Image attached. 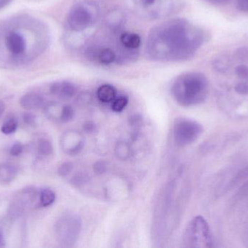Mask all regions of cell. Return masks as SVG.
<instances>
[{
  "label": "cell",
  "mask_w": 248,
  "mask_h": 248,
  "mask_svg": "<svg viewBox=\"0 0 248 248\" xmlns=\"http://www.w3.org/2000/svg\"><path fill=\"white\" fill-rule=\"evenodd\" d=\"M199 26L184 18H173L154 26L149 32L145 53L153 61L182 62L191 59L205 42Z\"/></svg>",
  "instance_id": "1"
},
{
  "label": "cell",
  "mask_w": 248,
  "mask_h": 248,
  "mask_svg": "<svg viewBox=\"0 0 248 248\" xmlns=\"http://www.w3.org/2000/svg\"><path fill=\"white\" fill-rule=\"evenodd\" d=\"M49 33L40 20L20 16L0 26V63L8 66L26 65L47 48Z\"/></svg>",
  "instance_id": "2"
},
{
  "label": "cell",
  "mask_w": 248,
  "mask_h": 248,
  "mask_svg": "<svg viewBox=\"0 0 248 248\" xmlns=\"http://www.w3.org/2000/svg\"><path fill=\"white\" fill-rule=\"evenodd\" d=\"M208 90L206 77L202 73L191 71L176 77L172 84L170 93L178 104L190 107L205 101Z\"/></svg>",
  "instance_id": "3"
},
{
  "label": "cell",
  "mask_w": 248,
  "mask_h": 248,
  "mask_svg": "<svg viewBox=\"0 0 248 248\" xmlns=\"http://www.w3.org/2000/svg\"><path fill=\"white\" fill-rule=\"evenodd\" d=\"M100 14V7L95 2L79 1L68 11L65 17V26L72 33L84 32L97 23Z\"/></svg>",
  "instance_id": "4"
},
{
  "label": "cell",
  "mask_w": 248,
  "mask_h": 248,
  "mask_svg": "<svg viewBox=\"0 0 248 248\" xmlns=\"http://www.w3.org/2000/svg\"><path fill=\"white\" fill-rule=\"evenodd\" d=\"M134 13L148 20L164 18L179 13L183 7L182 0H129Z\"/></svg>",
  "instance_id": "5"
},
{
  "label": "cell",
  "mask_w": 248,
  "mask_h": 248,
  "mask_svg": "<svg viewBox=\"0 0 248 248\" xmlns=\"http://www.w3.org/2000/svg\"><path fill=\"white\" fill-rule=\"evenodd\" d=\"M183 244L185 248L212 247L211 230L203 217L198 215L189 223L184 233Z\"/></svg>",
  "instance_id": "6"
},
{
  "label": "cell",
  "mask_w": 248,
  "mask_h": 248,
  "mask_svg": "<svg viewBox=\"0 0 248 248\" xmlns=\"http://www.w3.org/2000/svg\"><path fill=\"white\" fill-rule=\"evenodd\" d=\"M82 221L79 215L73 213L64 214L57 221L56 234L58 241L64 247H72L81 233Z\"/></svg>",
  "instance_id": "7"
},
{
  "label": "cell",
  "mask_w": 248,
  "mask_h": 248,
  "mask_svg": "<svg viewBox=\"0 0 248 248\" xmlns=\"http://www.w3.org/2000/svg\"><path fill=\"white\" fill-rule=\"evenodd\" d=\"M203 132V128L196 121L185 117L176 119L173 124V138L178 147H186L195 142Z\"/></svg>",
  "instance_id": "8"
},
{
  "label": "cell",
  "mask_w": 248,
  "mask_h": 248,
  "mask_svg": "<svg viewBox=\"0 0 248 248\" xmlns=\"http://www.w3.org/2000/svg\"><path fill=\"white\" fill-rule=\"evenodd\" d=\"M84 145V138L77 131H68L61 139V147L64 152L69 155H75L82 150Z\"/></svg>",
  "instance_id": "9"
},
{
  "label": "cell",
  "mask_w": 248,
  "mask_h": 248,
  "mask_svg": "<svg viewBox=\"0 0 248 248\" xmlns=\"http://www.w3.org/2000/svg\"><path fill=\"white\" fill-rule=\"evenodd\" d=\"M77 88L74 83L68 81L55 82L49 86V93L62 100H68L75 96Z\"/></svg>",
  "instance_id": "10"
},
{
  "label": "cell",
  "mask_w": 248,
  "mask_h": 248,
  "mask_svg": "<svg viewBox=\"0 0 248 248\" xmlns=\"http://www.w3.org/2000/svg\"><path fill=\"white\" fill-rule=\"evenodd\" d=\"M20 102L22 107L24 109H36L43 105L44 99L39 93L31 92L22 96Z\"/></svg>",
  "instance_id": "11"
},
{
  "label": "cell",
  "mask_w": 248,
  "mask_h": 248,
  "mask_svg": "<svg viewBox=\"0 0 248 248\" xmlns=\"http://www.w3.org/2000/svg\"><path fill=\"white\" fill-rule=\"evenodd\" d=\"M97 99L105 103H112L117 96L116 89L111 84H104L97 90Z\"/></svg>",
  "instance_id": "12"
},
{
  "label": "cell",
  "mask_w": 248,
  "mask_h": 248,
  "mask_svg": "<svg viewBox=\"0 0 248 248\" xmlns=\"http://www.w3.org/2000/svg\"><path fill=\"white\" fill-rule=\"evenodd\" d=\"M17 169L11 164L0 165V181L4 183L12 182L17 176Z\"/></svg>",
  "instance_id": "13"
},
{
  "label": "cell",
  "mask_w": 248,
  "mask_h": 248,
  "mask_svg": "<svg viewBox=\"0 0 248 248\" xmlns=\"http://www.w3.org/2000/svg\"><path fill=\"white\" fill-rule=\"evenodd\" d=\"M56 199V195L53 191L49 189H45L42 190L39 196V201L42 207H49L55 202Z\"/></svg>",
  "instance_id": "14"
},
{
  "label": "cell",
  "mask_w": 248,
  "mask_h": 248,
  "mask_svg": "<svg viewBox=\"0 0 248 248\" xmlns=\"http://www.w3.org/2000/svg\"><path fill=\"white\" fill-rule=\"evenodd\" d=\"M115 153L119 160H126L131 156V148L127 143L122 141L116 144Z\"/></svg>",
  "instance_id": "15"
},
{
  "label": "cell",
  "mask_w": 248,
  "mask_h": 248,
  "mask_svg": "<svg viewBox=\"0 0 248 248\" xmlns=\"http://www.w3.org/2000/svg\"><path fill=\"white\" fill-rule=\"evenodd\" d=\"M38 152L43 157H47L53 153V147L47 139H41L38 144Z\"/></svg>",
  "instance_id": "16"
},
{
  "label": "cell",
  "mask_w": 248,
  "mask_h": 248,
  "mask_svg": "<svg viewBox=\"0 0 248 248\" xmlns=\"http://www.w3.org/2000/svg\"><path fill=\"white\" fill-rule=\"evenodd\" d=\"M75 116V112L74 109L69 105L62 106L61 108V114H60L59 120L61 122L66 123L74 119Z\"/></svg>",
  "instance_id": "17"
},
{
  "label": "cell",
  "mask_w": 248,
  "mask_h": 248,
  "mask_svg": "<svg viewBox=\"0 0 248 248\" xmlns=\"http://www.w3.org/2000/svg\"><path fill=\"white\" fill-rule=\"evenodd\" d=\"M17 128V121L15 118H10L4 122L1 128L2 133L5 135H10L14 133Z\"/></svg>",
  "instance_id": "18"
},
{
  "label": "cell",
  "mask_w": 248,
  "mask_h": 248,
  "mask_svg": "<svg viewBox=\"0 0 248 248\" xmlns=\"http://www.w3.org/2000/svg\"><path fill=\"white\" fill-rule=\"evenodd\" d=\"M128 103V99L125 96H120L116 98L113 102H112V109L115 112H122L126 107Z\"/></svg>",
  "instance_id": "19"
},
{
  "label": "cell",
  "mask_w": 248,
  "mask_h": 248,
  "mask_svg": "<svg viewBox=\"0 0 248 248\" xmlns=\"http://www.w3.org/2000/svg\"><path fill=\"white\" fill-rule=\"evenodd\" d=\"M73 169V164L71 163H65L60 166L58 169V173L60 176H66L71 173Z\"/></svg>",
  "instance_id": "20"
},
{
  "label": "cell",
  "mask_w": 248,
  "mask_h": 248,
  "mask_svg": "<svg viewBox=\"0 0 248 248\" xmlns=\"http://www.w3.org/2000/svg\"><path fill=\"white\" fill-rule=\"evenodd\" d=\"M106 170H107V165H106V163L105 162L98 161L94 164V171L96 174H104Z\"/></svg>",
  "instance_id": "21"
},
{
  "label": "cell",
  "mask_w": 248,
  "mask_h": 248,
  "mask_svg": "<svg viewBox=\"0 0 248 248\" xmlns=\"http://www.w3.org/2000/svg\"><path fill=\"white\" fill-rule=\"evenodd\" d=\"M23 147L20 143H15L10 149V153L13 157H17L23 152Z\"/></svg>",
  "instance_id": "22"
},
{
  "label": "cell",
  "mask_w": 248,
  "mask_h": 248,
  "mask_svg": "<svg viewBox=\"0 0 248 248\" xmlns=\"http://www.w3.org/2000/svg\"><path fill=\"white\" fill-rule=\"evenodd\" d=\"M235 90L240 94L247 95L248 94V84L245 83H239L236 86Z\"/></svg>",
  "instance_id": "23"
},
{
  "label": "cell",
  "mask_w": 248,
  "mask_h": 248,
  "mask_svg": "<svg viewBox=\"0 0 248 248\" xmlns=\"http://www.w3.org/2000/svg\"><path fill=\"white\" fill-rule=\"evenodd\" d=\"M23 120L28 125H33L36 122L35 116L32 114L26 113L23 115Z\"/></svg>",
  "instance_id": "24"
},
{
  "label": "cell",
  "mask_w": 248,
  "mask_h": 248,
  "mask_svg": "<svg viewBox=\"0 0 248 248\" xmlns=\"http://www.w3.org/2000/svg\"><path fill=\"white\" fill-rule=\"evenodd\" d=\"M237 74L241 77H246L248 76V68L246 66H239L236 68Z\"/></svg>",
  "instance_id": "25"
},
{
  "label": "cell",
  "mask_w": 248,
  "mask_h": 248,
  "mask_svg": "<svg viewBox=\"0 0 248 248\" xmlns=\"http://www.w3.org/2000/svg\"><path fill=\"white\" fill-rule=\"evenodd\" d=\"M237 7L241 11L248 13V0H237Z\"/></svg>",
  "instance_id": "26"
},
{
  "label": "cell",
  "mask_w": 248,
  "mask_h": 248,
  "mask_svg": "<svg viewBox=\"0 0 248 248\" xmlns=\"http://www.w3.org/2000/svg\"><path fill=\"white\" fill-rule=\"evenodd\" d=\"M95 125L93 122H88L84 125V128L87 132H94L95 130Z\"/></svg>",
  "instance_id": "27"
},
{
  "label": "cell",
  "mask_w": 248,
  "mask_h": 248,
  "mask_svg": "<svg viewBox=\"0 0 248 248\" xmlns=\"http://www.w3.org/2000/svg\"><path fill=\"white\" fill-rule=\"evenodd\" d=\"M211 4H216V5H223V4H227L231 0H206Z\"/></svg>",
  "instance_id": "28"
},
{
  "label": "cell",
  "mask_w": 248,
  "mask_h": 248,
  "mask_svg": "<svg viewBox=\"0 0 248 248\" xmlns=\"http://www.w3.org/2000/svg\"><path fill=\"white\" fill-rule=\"evenodd\" d=\"M11 1L12 0H0V10L7 7Z\"/></svg>",
  "instance_id": "29"
},
{
  "label": "cell",
  "mask_w": 248,
  "mask_h": 248,
  "mask_svg": "<svg viewBox=\"0 0 248 248\" xmlns=\"http://www.w3.org/2000/svg\"><path fill=\"white\" fill-rule=\"evenodd\" d=\"M4 111H5V104L2 100H0V118L2 116Z\"/></svg>",
  "instance_id": "30"
},
{
  "label": "cell",
  "mask_w": 248,
  "mask_h": 248,
  "mask_svg": "<svg viewBox=\"0 0 248 248\" xmlns=\"http://www.w3.org/2000/svg\"><path fill=\"white\" fill-rule=\"evenodd\" d=\"M3 238L2 236L1 235V234H0V247H1V246H3Z\"/></svg>",
  "instance_id": "31"
}]
</instances>
